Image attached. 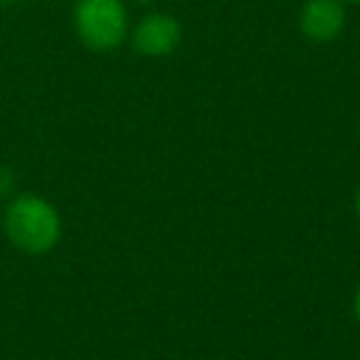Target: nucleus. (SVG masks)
<instances>
[{
    "instance_id": "1",
    "label": "nucleus",
    "mask_w": 360,
    "mask_h": 360,
    "mask_svg": "<svg viewBox=\"0 0 360 360\" xmlns=\"http://www.w3.org/2000/svg\"><path fill=\"white\" fill-rule=\"evenodd\" d=\"M0 231L20 253L45 256L62 239V214L51 200L22 191L0 208Z\"/></svg>"
},
{
    "instance_id": "2",
    "label": "nucleus",
    "mask_w": 360,
    "mask_h": 360,
    "mask_svg": "<svg viewBox=\"0 0 360 360\" xmlns=\"http://www.w3.org/2000/svg\"><path fill=\"white\" fill-rule=\"evenodd\" d=\"M73 34L93 53L118 51L129 39V3L127 0H76Z\"/></svg>"
},
{
    "instance_id": "3",
    "label": "nucleus",
    "mask_w": 360,
    "mask_h": 360,
    "mask_svg": "<svg viewBox=\"0 0 360 360\" xmlns=\"http://www.w3.org/2000/svg\"><path fill=\"white\" fill-rule=\"evenodd\" d=\"M132 51L138 56H149V59H163L172 56L180 42H183V25L177 17L166 14V11H143L132 25H129V39Z\"/></svg>"
},
{
    "instance_id": "4",
    "label": "nucleus",
    "mask_w": 360,
    "mask_h": 360,
    "mask_svg": "<svg viewBox=\"0 0 360 360\" xmlns=\"http://www.w3.org/2000/svg\"><path fill=\"white\" fill-rule=\"evenodd\" d=\"M349 11L343 0H304L298 8V31L304 39L326 45L343 37Z\"/></svg>"
},
{
    "instance_id": "5",
    "label": "nucleus",
    "mask_w": 360,
    "mask_h": 360,
    "mask_svg": "<svg viewBox=\"0 0 360 360\" xmlns=\"http://www.w3.org/2000/svg\"><path fill=\"white\" fill-rule=\"evenodd\" d=\"M11 186H14V174L8 169H0V194L11 191Z\"/></svg>"
},
{
    "instance_id": "6",
    "label": "nucleus",
    "mask_w": 360,
    "mask_h": 360,
    "mask_svg": "<svg viewBox=\"0 0 360 360\" xmlns=\"http://www.w3.org/2000/svg\"><path fill=\"white\" fill-rule=\"evenodd\" d=\"M352 312H354V321L360 323V287L354 290V298H352Z\"/></svg>"
},
{
    "instance_id": "7",
    "label": "nucleus",
    "mask_w": 360,
    "mask_h": 360,
    "mask_svg": "<svg viewBox=\"0 0 360 360\" xmlns=\"http://www.w3.org/2000/svg\"><path fill=\"white\" fill-rule=\"evenodd\" d=\"M127 3H132V6H141V8H146V11L158 6V0H127Z\"/></svg>"
},
{
    "instance_id": "8",
    "label": "nucleus",
    "mask_w": 360,
    "mask_h": 360,
    "mask_svg": "<svg viewBox=\"0 0 360 360\" xmlns=\"http://www.w3.org/2000/svg\"><path fill=\"white\" fill-rule=\"evenodd\" d=\"M354 211H357V219H360V186H357V194H354Z\"/></svg>"
},
{
    "instance_id": "9",
    "label": "nucleus",
    "mask_w": 360,
    "mask_h": 360,
    "mask_svg": "<svg viewBox=\"0 0 360 360\" xmlns=\"http://www.w3.org/2000/svg\"><path fill=\"white\" fill-rule=\"evenodd\" d=\"M343 3H346V6H357L360 0H343Z\"/></svg>"
},
{
    "instance_id": "10",
    "label": "nucleus",
    "mask_w": 360,
    "mask_h": 360,
    "mask_svg": "<svg viewBox=\"0 0 360 360\" xmlns=\"http://www.w3.org/2000/svg\"><path fill=\"white\" fill-rule=\"evenodd\" d=\"M0 3H14V0H0Z\"/></svg>"
},
{
    "instance_id": "11",
    "label": "nucleus",
    "mask_w": 360,
    "mask_h": 360,
    "mask_svg": "<svg viewBox=\"0 0 360 360\" xmlns=\"http://www.w3.org/2000/svg\"><path fill=\"white\" fill-rule=\"evenodd\" d=\"M357 360H360V357H357Z\"/></svg>"
}]
</instances>
